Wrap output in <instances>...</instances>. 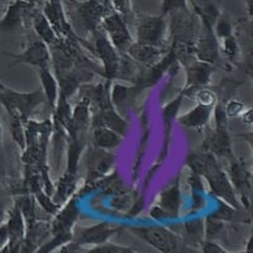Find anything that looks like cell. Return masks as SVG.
I'll list each match as a JSON object with an SVG mask.
<instances>
[{
  "label": "cell",
  "mask_w": 253,
  "mask_h": 253,
  "mask_svg": "<svg viewBox=\"0 0 253 253\" xmlns=\"http://www.w3.org/2000/svg\"><path fill=\"white\" fill-rule=\"evenodd\" d=\"M186 164L191 172L207 178L210 189L218 198L223 199L227 205H230L233 209H238L236 189L230 182L227 173L221 170L213 153H210L209 151L190 153Z\"/></svg>",
  "instance_id": "1"
},
{
  "label": "cell",
  "mask_w": 253,
  "mask_h": 253,
  "mask_svg": "<svg viewBox=\"0 0 253 253\" xmlns=\"http://www.w3.org/2000/svg\"><path fill=\"white\" fill-rule=\"evenodd\" d=\"M66 14L72 29L79 37L91 36L98 31L101 22L109 13L113 12L110 0H83L74 1L67 0Z\"/></svg>",
  "instance_id": "2"
},
{
  "label": "cell",
  "mask_w": 253,
  "mask_h": 253,
  "mask_svg": "<svg viewBox=\"0 0 253 253\" xmlns=\"http://www.w3.org/2000/svg\"><path fill=\"white\" fill-rule=\"evenodd\" d=\"M52 130H53V124L49 119L43 122L28 119L24 122L26 147L22 155L24 164L35 165L40 170L47 167V146H48Z\"/></svg>",
  "instance_id": "3"
},
{
  "label": "cell",
  "mask_w": 253,
  "mask_h": 253,
  "mask_svg": "<svg viewBox=\"0 0 253 253\" xmlns=\"http://www.w3.org/2000/svg\"><path fill=\"white\" fill-rule=\"evenodd\" d=\"M46 104L48 105L42 89L31 92H20L6 86L0 91V105L4 107L6 114L17 115L24 122L36 117Z\"/></svg>",
  "instance_id": "4"
},
{
  "label": "cell",
  "mask_w": 253,
  "mask_h": 253,
  "mask_svg": "<svg viewBox=\"0 0 253 253\" xmlns=\"http://www.w3.org/2000/svg\"><path fill=\"white\" fill-rule=\"evenodd\" d=\"M133 24L135 26L137 42L160 47V48H167V44H170L167 15L135 13Z\"/></svg>",
  "instance_id": "5"
},
{
  "label": "cell",
  "mask_w": 253,
  "mask_h": 253,
  "mask_svg": "<svg viewBox=\"0 0 253 253\" xmlns=\"http://www.w3.org/2000/svg\"><path fill=\"white\" fill-rule=\"evenodd\" d=\"M91 37V42L86 41L85 48L92 56H96V58L100 61V65L103 67V78L109 81L114 80L117 79V72H118L119 62H121V53L115 49L101 28L95 31Z\"/></svg>",
  "instance_id": "6"
},
{
  "label": "cell",
  "mask_w": 253,
  "mask_h": 253,
  "mask_svg": "<svg viewBox=\"0 0 253 253\" xmlns=\"http://www.w3.org/2000/svg\"><path fill=\"white\" fill-rule=\"evenodd\" d=\"M130 232L137 237L152 246L160 252L172 253L178 252L182 246L181 238L172 230L158 225H147V227H132Z\"/></svg>",
  "instance_id": "7"
},
{
  "label": "cell",
  "mask_w": 253,
  "mask_h": 253,
  "mask_svg": "<svg viewBox=\"0 0 253 253\" xmlns=\"http://www.w3.org/2000/svg\"><path fill=\"white\" fill-rule=\"evenodd\" d=\"M115 157L110 151L90 144L86 150V185L95 184L104 178L114 167Z\"/></svg>",
  "instance_id": "8"
},
{
  "label": "cell",
  "mask_w": 253,
  "mask_h": 253,
  "mask_svg": "<svg viewBox=\"0 0 253 253\" xmlns=\"http://www.w3.org/2000/svg\"><path fill=\"white\" fill-rule=\"evenodd\" d=\"M9 56L14 58L17 62L31 65L35 69H37V71L42 69H49L52 63L49 47L41 38H38L33 31H31V33H29L28 43H27L24 51L18 53V55L9 53Z\"/></svg>",
  "instance_id": "9"
},
{
  "label": "cell",
  "mask_w": 253,
  "mask_h": 253,
  "mask_svg": "<svg viewBox=\"0 0 253 253\" xmlns=\"http://www.w3.org/2000/svg\"><path fill=\"white\" fill-rule=\"evenodd\" d=\"M100 28L103 29L104 33L107 35V37L109 38L112 44L119 53H126L130 44L134 42L128 24L115 12L109 13L104 18Z\"/></svg>",
  "instance_id": "10"
},
{
  "label": "cell",
  "mask_w": 253,
  "mask_h": 253,
  "mask_svg": "<svg viewBox=\"0 0 253 253\" xmlns=\"http://www.w3.org/2000/svg\"><path fill=\"white\" fill-rule=\"evenodd\" d=\"M43 14L48 19L52 28L61 40H80L72 29L70 20L67 18L66 9L63 5V0H46L43 6Z\"/></svg>",
  "instance_id": "11"
},
{
  "label": "cell",
  "mask_w": 253,
  "mask_h": 253,
  "mask_svg": "<svg viewBox=\"0 0 253 253\" xmlns=\"http://www.w3.org/2000/svg\"><path fill=\"white\" fill-rule=\"evenodd\" d=\"M79 218V208L76 196H71L65 207L56 213L55 219L51 223V233L53 236L74 237V227Z\"/></svg>",
  "instance_id": "12"
},
{
  "label": "cell",
  "mask_w": 253,
  "mask_h": 253,
  "mask_svg": "<svg viewBox=\"0 0 253 253\" xmlns=\"http://www.w3.org/2000/svg\"><path fill=\"white\" fill-rule=\"evenodd\" d=\"M121 230L119 225H114L112 223H99V224L91 225V227L81 228L76 230L74 234L72 241L76 242L79 246L84 245H101L104 242L109 241L114 234H117Z\"/></svg>",
  "instance_id": "13"
},
{
  "label": "cell",
  "mask_w": 253,
  "mask_h": 253,
  "mask_svg": "<svg viewBox=\"0 0 253 253\" xmlns=\"http://www.w3.org/2000/svg\"><path fill=\"white\" fill-rule=\"evenodd\" d=\"M194 56L196 60L215 65L219 61V43L213 31L200 27L199 35L194 42Z\"/></svg>",
  "instance_id": "14"
},
{
  "label": "cell",
  "mask_w": 253,
  "mask_h": 253,
  "mask_svg": "<svg viewBox=\"0 0 253 253\" xmlns=\"http://www.w3.org/2000/svg\"><path fill=\"white\" fill-rule=\"evenodd\" d=\"M6 228H8V243L1 252H19L23 241L26 238V220L23 215L18 209L17 205L8 211V220H6Z\"/></svg>",
  "instance_id": "15"
},
{
  "label": "cell",
  "mask_w": 253,
  "mask_h": 253,
  "mask_svg": "<svg viewBox=\"0 0 253 253\" xmlns=\"http://www.w3.org/2000/svg\"><path fill=\"white\" fill-rule=\"evenodd\" d=\"M184 66L186 71V84H185L184 92L202 89L210 83V78L214 70L213 65L194 58L184 63Z\"/></svg>",
  "instance_id": "16"
},
{
  "label": "cell",
  "mask_w": 253,
  "mask_h": 253,
  "mask_svg": "<svg viewBox=\"0 0 253 253\" xmlns=\"http://www.w3.org/2000/svg\"><path fill=\"white\" fill-rule=\"evenodd\" d=\"M166 52L167 48H160V47L134 41L126 51V55L129 56L134 62L138 63L139 66L151 69L164 58Z\"/></svg>",
  "instance_id": "17"
},
{
  "label": "cell",
  "mask_w": 253,
  "mask_h": 253,
  "mask_svg": "<svg viewBox=\"0 0 253 253\" xmlns=\"http://www.w3.org/2000/svg\"><path fill=\"white\" fill-rule=\"evenodd\" d=\"M91 126H105L109 129L114 130L122 137L126 134L128 130V123L126 119L117 112L114 107L105 108V109L96 110L91 113Z\"/></svg>",
  "instance_id": "18"
},
{
  "label": "cell",
  "mask_w": 253,
  "mask_h": 253,
  "mask_svg": "<svg viewBox=\"0 0 253 253\" xmlns=\"http://www.w3.org/2000/svg\"><path fill=\"white\" fill-rule=\"evenodd\" d=\"M187 4L191 5L200 24L213 31L214 24L221 14L219 0H187Z\"/></svg>",
  "instance_id": "19"
},
{
  "label": "cell",
  "mask_w": 253,
  "mask_h": 253,
  "mask_svg": "<svg viewBox=\"0 0 253 253\" xmlns=\"http://www.w3.org/2000/svg\"><path fill=\"white\" fill-rule=\"evenodd\" d=\"M214 156L224 158L233 157L232 144H230L229 133L227 130V126H216L215 130L210 134L208 139V150Z\"/></svg>",
  "instance_id": "20"
},
{
  "label": "cell",
  "mask_w": 253,
  "mask_h": 253,
  "mask_svg": "<svg viewBox=\"0 0 253 253\" xmlns=\"http://www.w3.org/2000/svg\"><path fill=\"white\" fill-rule=\"evenodd\" d=\"M157 207L164 211L166 219L178 218V211H180V187H178L177 180L161 194Z\"/></svg>",
  "instance_id": "21"
},
{
  "label": "cell",
  "mask_w": 253,
  "mask_h": 253,
  "mask_svg": "<svg viewBox=\"0 0 253 253\" xmlns=\"http://www.w3.org/2000/svg\"><path fill=\"white\" fill-rule=\"evenodd\" d=\"M31 20H32V27H33V32L37 35L38 38L43 41L47 46H52L55 44L60 38L56 35L55 29L52 28L49 24L48 19L43 12H41L38 9H36L35 12L31 13Z\"/></svg>",
  "instance_id": "22"
},
{
  "label": "cell",
  "mask_w": 253,
  "mask_h": 253,
  "mask_svg": "<svg viewBox=\"0 0 253 253\" xmlns=\"http://www.w3.org/2000/svg\"><path fill=\"white\" fill-rule=\"evenodd\" d=\"M211 112H213V107H207V105L198 104L195 108H193L186 114L178 117L177 122L181 126H186V128L202 129L209 123Z\"/></svg>",
  "instance_id": "23"
},
{
  "label": "cell",
  "mask_w": 253,
  "mask_h": 253,
  "mask_svg": "<svg viewBox=\"0 0 253 253\" xmlns=\"http://www.w3.org/2000/svg\"><path fill=\"white\" fill-rule=\"evenodd\" d=\"M28 5L23 1H15L12 5H9L6 14L0 20V32H9L19 27L23 22L24 17L29 15Z\"/></svg>",
  "instance_id": "24"
},
{
  "label": "cell",
  "mask_w": 253,
  "mask_h": 253,
  "mask_svg": "<svg viewBox=\"0 0 253 253\" xmlns=\"http://www.w3.org/2000/svg\"><path fill=\"white\" fill-rule=\"evenodd\" d=\"M123 141V137L114 130L105 126H95L91 133V144L103 150H113L117 148Z\"/></svg>",
  "instance_id": "25"
},
{
  "label": "cell",
  "mask_w": 253,
  "mask_h": 253,
  "mask_svg": "<svg viewBox=\"0 0 253 253\" xmlns=\"http://www.w3.org/2000/svg\"><path fill=\"white\" fill-rule=\"evenodd\" d=\"M38 74H40L41 84H42L41 89L43 90L44 95H46L47 103H48L49 108L53 110L56 103H57L58 95H60V86H58L57 78L51 71V69L38 70Z\"/></svg>",
  "instance_id": "26"
},
{
  "label": "cell",
  "mask_w": 253,
  "mask_h": 253,
  "mask_svg": "<svg viewBox=\"0 0 253 253\" xmlns=\"http://www.w3.org/2000/svg\"><path fill=\"white\" fill-rule=\"evenodd\" d=\"M76 187H78V173H70L65 171L62 177L58 180L57 187L53 191V202L57 204L62 205L66 203L72 194L75 193Z\"/></svg>",
  "instance_id": "27"
},
{
  "label": "cell",
  "mask_w": 253,
  "mask_h": 253,
  "mask_svg": "<svg viewBox=\"0 0 253 253\" xmlns=\"http://www.w3.org/2000/svg\"><path fill=\"white\" fill-rule=\"evenodd\" d=\"M229 175L230 182H232L233 187L238 190V193L245 199V193L251 190L250 173H248V171L246 170L245 166L238 164V161H233L230 164Z\"/></svg>",
  "instance_id": "28"
},
{
  "label": "cell",
  "mask_w": 253,
  "mask_h": 253,
  "mask_svg": "<svg viewBox=\"0 0 253 253\" xmlns=\"http://www.w3.org/2000/svg\"><path fill=\"white\" fill-rule=\"evenodd\" d=\"M135 91H137V86H124V85H121V84H114L112 90H110V99H112L114 108L122 109V108L126 107L129 99L134 96L133 92Z\"/></svg>",
  "instance_id": "29"
},
{
  "label": "cell",
  "mask_w": 253,
  "mask_h": 253,
  "mask_svg": "<svg viewBox=\"0 0 253 253\" xmlns=\"http://www.w3.org/2000/svg\"><path fill=\"white\" fill-rule=\"evenodd\" d=\"M15 205L18 207V209L20 210V213L23 215L24 220H26V225L33 224L37 219H36V198L35 195H23L18 198L15 200Z\"/></svg>",
  "instance_id": "30"
},
{
  "label": "cell",
  "mask_w": 253,
  "mask_h": 253,
  "mask_svg": "<svg viewBox=\"0 0 253 253\" xmlns=\"http://www.w3.org/2000/svg\"><path fill=\"white\" fill-rule=\"evenodd\" d=\"M113 12L121 15L128 26L134 23L135 12L133 9L132 0H110Z\"/></svg>",
  "instance_id": "31"
},
{
  "label": "cell",
  "mask_w": 253,
  "mask_h": 253,
  "mask_svg": "<svg viewBox=\"0 0 253 253\" xmlns=\"http://www.w3.org/2000/svg\"><path fill=\"white\" fill-rule=\"evenodd\" d=\"M9 121V130L12 133L13 141L18 144V146L24 150L26 147V135H24V121L17 115L8 114Z\"/></svg>",
  "instance_id": "32"
},
{
  "label": "cell",
  "mask_w": 253,
  "mask_h": 253,
  "mask_svg": "<svg viewBox=\"0 0 253 253\" xmlns=\"http://www.w3.org/2000/svg\"><path fill=\"white\" fill-rule=\"evenodd\" d=\"M204 232L205 227L203 219L185 223V239L189 238V242H195V243L203 242Z\"/></svg>",
  "instance_id": "33"
},
{
  "label": "cell",
  "mask_w": 253,
  "mask_h": 253,
  "mask_svg": "<svg viewBox=\"0 0 253 253\" xmlns=\"http://www.w3.org/2000/svg\"><path fill=\"white\" fill-rule=\"evenodd\" d=\"M213 32L216 38H223V40L233 35V24H232L227 14L221 13L220 17L218 18V20L214 24Z\"/></svg>",
  "instance_id": "34"
},
{
  "label": "cell",
  "mask_w": 253,
  "mask_h": 253,
  "mask_svg": "<svg viewBox=\"0 0 253 253\" xmlns=\"http://www.w3.org/2000/svg\"><path fill=\"white\" fill-rule=\"evenodd\" d=\"M87 253H133L134 251L130 250L129 247L126 246H119L115 243H110V242H104L101 245L95 246L92 250L86 251Z\"/></svg>",
  "instance_id": "35"
},
{
  "label": "cell",
  "mask_w": 253,
  "mask_h": 253,
  "mask_svg": "<svg viewBox=\"0 0 253 253\" xmlns=\"http://www.w3.org/2000/svg\"><path fill=\"white\" fill-rule=\"evenodd\" d=\"M196 101L198 104L207 105V107H214L216 103V96L213 91L208 89H199L196 92Z\"/></svg>",
  "instance_id": "36"
},
{
  "label": "cell",
  "mask_w": 253,
  "mask_h": 253,
  "mask_svg": "<svg viewBox=\"0 0 253 253\" xmlns=\"http://www.w3.org/2000/svg\"><path fill=\"white\" fill-rule=\"evenodd\" d=\"M187 0H162L161 3V14L167 15L171 10L180 8H186Z\"/></svg>",
  "instance_id": "37"
},
{
  "label": "cell",
  "mask_w": 253,
  "mask_h": 253,
  "mask_svg": "<svg viewBox=\"0 0 253 253\" xmlns=\"http://www.w3.org/2000/svg\"><path fill=\"white\" fill-rule=\"evenodd\" d=\"M223 51L229 58H234L238 53V43L234 37V35L229 36V37L224 38V46H223Z\"/></svg>",
  "instance_id": "38"
},
{
  "label": "cell",
  "mask_w": 253,
  "mask_h": 253,
  "mask_svg": "<svg viewBox=\"0 0 253 253\" xmlns=\"http://www.w3.org/2000/svg\"><path fill=\"white\" fill-rule=\"evenodd\" d=\"M243 104L241 101L232 100L227 104V107L224 108V112L227 114V117H230V118H234V117H238L241 114V112L243 110Z\"/></svg>",
  "instance_id": "39"
},
{
  "label": "cell",
  "mask_w": 253,
  "mask_h": 253,
  "mask_svg": "<svg viewBox=\"0 0 253 253\" xmlns=\"http://www.w3.org/2000/svg\"><path fill=\"white\" fill-rule=\"evenodd\" d=\"M203 251H204V252H208V253L225 252V251L223 250V248H221L218 243H215V242H213V241H210V239H207L205 242H203Z\"/></svg>",
  "instance_id": "40"
},
{
  "label": "cell",
  "mask_w": 253,
  "mask_h": 253,
  "mask_svg": "<svg viewBox=\"0 0 253 253\" xmlns=\"http://www.w3.org/2000/svg\"><path fill=\"white\" fill-rule=\"evenodd\" d=\"M8 239V228H6L5 223H3V224H0V252H1V251L4 250V247L6 246Z\"/></svg>",
  "instance_id": "41"
},
{
  "label": "cell",
  "mask_w": 253,
  "mask_h": 253,
  "mask_svg": "<svg viewBox=\"0 0 253 253\" xmlns=\"http://www.w3.org/2000/svg\"><path fill=\"white\" fill-rule=\"evenodd\" d=\"M3 167H1V164H0V196H1V193H3ZM0 208H1V203H0Z\"/></svg>",
  "instance_id": "42"
},
{
  "label": "cell",
  "mask_w": 253,
  "mask_h": 253,
  "mask_svg": "<svg viewBox=\"0 0 253 253\" xmlns=\"http://www.w3.org/2000/svg\"><path fill=\"white\" fill-rule=\"evenodd\" d=\"M5 87H6L5 84H3V83H1V81H0V91H1V90H3V89H5Z\"/></svg>",
  "instance_id": "43"
},
{
  "label": "cell",
  "mask_w": 253,
  "mask_h": 253,
  "mask_svg": "<svg viewBox=\"0 0 253 253\" xmlns=\"http://www.w3.org/2000/svg\"><path fill=\"white\" fill-rule=\"evenodd\" d=\"M1 134L3 133H1V124H0V148H1Z\"/></svg>",
  "instance_id": "44"
}]
</instances>
